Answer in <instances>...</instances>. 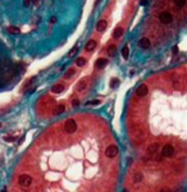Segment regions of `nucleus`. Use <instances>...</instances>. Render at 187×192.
I'll return each mask as SVG.
<instances>
[{"label": "nucleus", "instance_id": "nucleus-1", "mask_svg": "<svg viewBox=\"0 0 187 192\" xmlns=\"http://www.w3.org/2000/svg\"><path fill=\"white\" fill-rule=\"evenodd\" d=\"M18 184L23 188H28L31 184H32V177L27 173H23L18 177Z\"/></svg>", "mask_w": 187, "mask_h": 192}, {"label": "nucleus", "instance_id": "nucleus-2", "mask_svg": "<svg viewBox=\"0 0 187 192\" xmlns=\"http://www.w3.org/2000/svg\"><path fill=\"white\" fill-rule=\"evenodd\" d=\"M159 19H160L161 23L169 24V23L173 21V17H172V14H170L169 12H161V13L159 14Z\"/></svg>", "mask_w": 187, "mask_h": 192}, {"label": "nucleus", "instance_id": "nucleus-3", "mask_svg": "<svg viewBox=\"0 0 187 192\" xmlns=\"http://www.w3.org/2000/svg\"><path fill=\"white\" fill-rule=\"evenodd\" d=\"M148 92H149V87L146 85H141L136 90V96H138V97H145V96L148 95Z\"/></svg>", "mask_w": 187, "mask_h": 192}, {"label": "nucleus", "instance_id": "nucleus-4", "mask_svg": "<svg viewBox=\"0 0 187 192\" xmlns=\"http://www.w3.org/2000/svg\"><path fill=\"white\" fill-rule=\"evenodd\" d=\"M150 40H149L148 37H142V38H140L138 40V46L141 49H149L150 48Z\"/></svg>", "mask_w": 187, "mask_h": 192}, {"label": "nucleus", "instance_id": "nucleus-5", "mask_svg": "<svg viewBox=\"0 0 187 192\" xmlns=\"http://www.w3.org/2000/svg\"><path fill=\"white\" fill-rule=\"evenodd\" d=\"M107 26H108L107 21H105V19H101V21H99L98 24H96V31H99V32H103V31H105V29H107Z\"/></svg>", "mask_w": 187, "mask_h": 192}, {"label": "nucleus", "instance_id": "nucleus-6", "mask_svg": "<svg viewBox=\"0 0 187 192\" xmlns=\"http://www.w3.org/2000/svg\"><path fill=\"white\" fill-rule=\"evenodd\" d=\"M86 85H87V81H86V78H82V79H79V81H78L76 90L81 92V91H83V90L86 88Z\"/></svg>", "mask_w": 187, "mask_h": 192}, {"label": "nucleus", "instance_id": "nucleus-7", "mask_svg": "<svg viewBox=\"0 0 187 192\" xmlns=\"http://www.w3.org/2000/svg\"><path fill=\"white\" fill-rule=\"evenodd\" d=\"M107 64H108V60H107L105 58H99L98 60H96V67H98L99 69H103Z\"/></svg>", "mask_w": 187, "mask_h": 192}, {"label": "nucleus", "instance_id": "nucleus-8", "mask_svg": "<svg viewBox=\"0 0 187 192\" xmlns=\"http://www.w3.org/2000/svg\"><path fill=\"white\" fill-rule=\"evenodd\" d=\"M96 45H98V44H96V41H95V40H90L89 42L86 44L85 49H86V51H92L94 49L96 48Z\"/></svg>", "mask_w": 187, "mask_h": 192}, {"label": "nucleus", "instance_id": "nucleus-9", "mask_svg": "<svg viewBox=\"0 0 187 192\" xmlns=\"http://www.w3.org/2000/svg\"><path fill=\"white\" fill-rule=\"evenodd\" d=\"M63 91H64V86H63L62 83L55 85V86L51 88V92H53V94H60V92H63Z\"/></svg>", "mask_w": 187, "mask_h": 192}, {"label": "nucleus", "instance_id": "nucleus-10", "mask_svg": "<svg viewBox=\"0 0 187 192\" xmlns=\"http://www.w3.org/2000/svg\"><path fill=\"white\" fill-rule=\"evenodd\" d=\"M123 35V28L122 27H115L113 31V38H118Z\"/></svg>", "mask_w": 187, "mask_h": 192}, {"label": "nucleus", "instance_id": "nucleus-11", "mask_svg": "<svg viewBox=\"0 0 187 192\" xmlns=\"http://www.w3.org/2000/svg\"><path fill=\"white\" fill-rule=\"evenodd\" d=\"M115 51H117V48L114 45H110L108 49H107V53H108L109 57H114L115 55Z\"/></svg>", "mask_w": 187, "mask_h": 192}, {"label": "nucleus", "instance_id": "nucleus-12", "mask_svg": "<svg viewBox=\"0 0 187 192\" xmlns=\"http://www.w3.org/2000/svg\"><path fill=\"white\" fill-rule=\"evenodd\" d=\"M76 65H78V67L86 65V59H85V58H77V59H76Z\"/></svg>", "mask_w": 187, "mask_h": 192}, {"label": "nucleus", "instance_id": "nucleus-13", "mask_svg": "<svg viewBox=\"0 0 187 192\" xmlns=\"http://www.w3.org/2000/svg\"><path fill=\"white\" fill-rule=\"evenodd\" d=\"M64 110H65V106H64V105H58L57 108H55V110H54V114H57V115L62 114Z\"/></svg>", "mask_w": 187, "mask_h": 192}, {"label": "nucleus", "instance_id": "nucleus-14", "mask_svg": "<svg viewBox=\"0 0 187 192\" xmlns=\"http://www.w3.org/2000/svg\"><path fill=\"white\" fill-rule=\"evenodd\" d=\"M77 53H78V46H73V48L70 49V51L68 53V57H69V58L74 57V55H76Z\"/></svg>", "mask_w": 187, "mask_h": 192}, {"label": "nucleus", "instance_id": "nucleus-15", "mask_svg": "<svg viewBox=\"0 0 187 192\" xmlns=\"http://www.w3.org/2000/svg\"><path fill=\"white\" fill-rule=\"evenodd\" d=\"M122 55H123L124 59H127L128 55H129V49H128L127 45H126V46H123V49H122Z\"/></svg>", "mask_w": 187, "mask_h": 192}, {"label": "nucleus", "instance_id": "nucleus-16", "mask_svg": "<svg viewBox=\"0 0 187 192\" xmlns=\"http://www.w3.org/2000/svg\"><path fill=\"white\" fill-rule=\"evenodd\" d=\"M8 31H9L10 33H13V35H19V28H17V27H14V26H10L9 28H8Z\"/></svg>", "mask_w": 187, "mask_h": 192}, {"label": "nucleus", "instance_id": "nucleus-17", "mask_svg": "<svg viewBox=\"0 0 187 192\" xmlns=\"http://www.w3.org/2000/svg\"><path fill=\"white\" fill-rule=\"evenodd\" d=\"M173 1H174V4H176L177 8H182V7L186 4L187 0H173Z\"/></svg>", "mask_w": 187, "mask_h": 192}, {"label": "nucleus", "instance_id": "nucleus-18", "mask_svg": "<svg viewBox=\"0 0 187 192\" xmlns=\"http://www.w3.org/2000/svg\"><path fill=\"white\" fill-rule=\"evenodd\" d=\"M74 73H76V70H74L73 68H70V69H68V70L65 72V78H70V77L73 76Z\"/></svg>", "mask_w": 187, "mask_h": 192}, {"label": "nucleus", "instance_id": "nucleus-19", "mask_svg": "<svg viewBox=\"0 0 187 192\" xmlns=\"http://www.w3.org/2000/svg\"><path fill=\"white\" fill-rule=\"evenodd\" d=\"M118 83H119V81L117 79V78H113V79L110 81V86H112V87H115Z\"/></svg>", "mask_w": 187, "mask_h": 192}, {"label": "nucleus", "instance_id": "nucleus-20", "mask_svg": "<svg viewBox=\"0 0 187 192\" xmlns=\"http://www.w3.org/2000/svg\"><path fill=\"white\" fill-rule=\"evenodd\" d=\"M99 103H100L99 100H91V101H87V103H86V105H98Z\"/></svg>", "mask_w": 187, "mask_h": 192}, {"label": "nucleus", "instance_id": "nucleus-21", "mask_svg": "<svg viewBox=\"0 0 187 192\" xmlns=\"http://www.w3.org/2000/svg\"><path fill=\"white\" fill-rule=\"evenodd\" d=\"M78 105H79V100L78 99H73V100H72V106L76 108V106H78Z\"/></svg>", "mask_w": 187, "mask_h": 192}, {"label": "nucleus", "instance_id": "nucleus-22", "mask_svg": "<svg viewBox=\"0 0 187 192\" xmlns=\"http://www.w3.org/2000/svg\"><path fill=\"white\" fill-rule=\"evenodd\" d=\"M32 3H33V0H23V5L24 7H30Z\"/></svg>", "mask_w": 187, "mask_h": 192}, {"label": "nucleus", "instance_id": "nucleus-23", "mask_svg": "<svg viewBox=\"0 0 187 192\" xmlns=\"http://www.w3.org/2000/svg\"><path fill=\"white\" fill-rule=\"evenodd\" d=\"M57 21H58L57 17H51V18H50V23H51V24H53V23H57Z\"/></svg>", "mask_w": 187, "mask_h": 192}, {"label": "nucleus", "instance_id": "nucleus-24", "mask_svg": "<svg viewBox=\"0 0 187 192\" xmlns=\"http://www.w3.org/2000/svg\"><path fill=\"white\" fill-rule=\"evenodd\" d=\"M14 140V137H12V136H7L5 137V141H13Z\"/></svg>", "mask_w": 187, "mask_h": 192}, {"label": "nucleus", "instance_id": "nucleus-25", "mask_svg": "<svg viewBox=\"0 0 187 192\" xmlns=\"http://www.w3.org/2000/svg\"><path fill=\"white\" fill-rule=\"evenodd\" d=\"M140 3H141V5H146L148 4V0H141Z\"/></svg>", "mask_w": 187, "mask_h": 192}, {"label": "nucleus", "instance_id": "nucleus-26", "mask_svg": "<svg viewBox=\"0 0 187 192\" xmlns=\"http://www.w3.org/2000/svg\"><path fill=\"white\" fill-rule=\"evenodd\" d=\"M177 51H178V48L174 46V48H173V54H177Z\"/></svg>", "mask_w": 187, "mask_h": 192}, {"label": "nucleus", "instance_id": "nucleus-27", "mask_svg": "<svg viewBox=\"0 0 187 192\" xmlns=\"http://www.w3.org/2000/svg\"><path fill=\"white\" fill-rule=\"evenodd\" d=\"M0 127H1V123H0Z\"/></svg>", "mask_w": 187, "mask_h": 192}]
</instances>
